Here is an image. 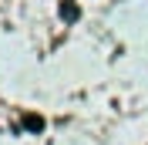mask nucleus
<instances>
[{
	"instance_id": "f257e3e1",
	"label": "nucleus",
	"mask_w": 148,
	"mask_h": 145,
	"mask_svg": "<svg viewBox=\"0 0 148 145\" xmlns=\"http://www.w3.org/2000/svg\"><path fill=\"white\" fill-rule=\"evenodd\" d=\"M61 17L64 20H77L81 17V7H77L74 0H64V3H61Z\"/></svg>"
},
{
	"instance_id": "f03ea898",
	"label": "nucleus",
	"mask_w": 148,
	"mask_h": 145,
	"mask_svg": "<svg viewBox=\"0 0 148 145\" xmlns=\"http://www.w3.org/2000/svg\"><path fill=\"white\" fill-rule=\"evenodd\" d=\"M24 128H27V132H40V128H44V118L34 115V111H27V115H24Z\"/></svg>"
}]
</instances>
